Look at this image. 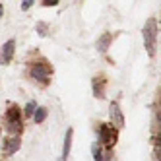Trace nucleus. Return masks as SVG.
<instances>
[{
	"mask_svg": "<svg viewBox=\"0 0 161 161\" xmlns=\"http://www.w3.org/2000/svg\"><path fill=\"white\" fill-rule=\"evenodd\" d=\"M142 37H144V47H146L147 56H149V58H153L155 51H157V37H159V24H157L155 18H149L144 24Z\"/></svg>",
	"mask_w": 161,
	"mask_h": 161,
	"instance_id": "f257e3e1",
	"label": "nucleus"
},
{
	"mask_svg": "<svg viewBox=\"0 0 161 161\" xmlns=\"http://www.w3.org/2000/svg\"><path fill=\"white\" fill-rule=\"evenodd\" d=\"M6 124H8V132L12 136H19V132L24 130V124H21V113L18 107H12L6 111Z\"/></svg>",
	"mask_w": 161,
	"mask_h": 161,
	"instance_id": "f03ea898",
	"label": "nucleus"
},
{
	"mask_svg": "<svg viewBox=\"0 0 161 161\" xmlns=\"http://www.w3.org/2000/svg\"><path fill=\"white\" fill-rule=\"evenodd\" d=\"M31 78L35 82H41V84H47L49 78H51V68L45 64V62H35L31 66Z\"/></svg>",
	"mask_w": 161,
	"mask_h": 161,
	"instance_id": "7ed1b4c3",
	"label": "nucleus"
},
{
	"mask_svg": "<svg viewBox=\"0 0 161 161\" xmlns=\"http://www.w3.org/2000/svg\"><path fill=\"white\" fill-rule=\"evenodd\" d=\"M99 140L107 146H113L117 142V130L114 126H109V124H101L99 126Z\"/></svg>",
	"mask_w": 161,
	"mask_h": 161,
	"instance_id": "20e7f679",
	"label": "nucleus"
},
{
	"mask_svg": "<svg viewBox=\"0 0 161 161\" xmlns=\"http://www.w3.org/2000/svg\"><path fill=\"white\" fill-rule=\"evenodd\" d=\"M21 146V140H19V136H8L6 140H4V146H2V152L4 155H14L18 149Z\"/></svg>",
	"mask_w": 161,
	"mask_h": 161,
	"instance_id": "39448f33",
	"label": "nucleus"
},
{
	"mask_svg": "<svg viewBox=\"0 0 161 161\" xmlns=\"http://www.w3.org/2000/svg\"><path fill=\"white\" fill-rule=\"evenodd\" d=\"M109 114H111V122H113V126H117V128H122V126H124V117H122V113H120L119 103H111Z\"/></svg>",
	"mask_w": 161,
	"mask_h": 161,
	"instance_id": "423d86ee",
	"label": "nucleus"
},
{
	"mask_svg": "<svg viewBox=\"0 0 161 161\" xmlns=\"http://www.w3.org/2000/svg\"><path fill=\"white\" fill-rule=\"evenodd\" d=\"M14 53H16V41L14 39H8L4 45H2V62H12L14 58Z\"/></svg>",
	"mask_w": 161,
	"mask_h": 161,
	"instance_id": "0eeeda50",
	"label": "nucleus"
},
{
	"mask_svg": "<svg viewBox=\"0 0 161 161\" xmlns=\"http://www.w3.org/2000/svg\"><path fill=\"white\" fill-rule=\"evenodd\" d=\"M72 138H74V130L68 128L64 134V146H62V161H68V155H70V149H72Z\"/></svg>",
	"mask_w": 161,
	"mask_h": 161,
	"instance_id": "6e6552de",
	"label": "nucleus"
},
{
	"mask_svg": "<svg viewBox=\"0 0 161 161\" xmlns=\"http://www.w3.org/2000/svg\"><path fill=\"white\" fill-rule=\"evenodd\" d=\"M111 39H113L111 33H105V35H101V37L97 39V51L105 53V51H107V47H109V43H111Z\"/></svg>",
	"mask_w": 161,
	"mask_h": 161,
	"instance_id": "1a4fd4ad",
	"label": "nucleus"
},
{
	"mask_svg": "<svg viewBox=\"0 0 161 161\" xmlns=\"http://www.w3.org/2000/svg\"><path fill=\"white\" fill-rule=\"evenodd\" d=\"M91 153H93V161H105V153H103L99 142H95L93 146H91Z\"/></svg>",
	"mask_w": 161,
	"mask_h": 161,
	"instance_id": "9d476101",
	"label": "nucleus"
},
{
	"mask_svg": "<svg viewBox=\"0 0 161 161\" xmlns=\"http://www.w3.org/2000/svg\"><path fill=\"white\" fill-rule=\"evenodd\" d=\"M45 119H47V109L45 107H37V111L33 113V120H35L37 124L45 122Z\"/></svg>",
	"mask_w": 161,
	"mask_h": 161,
	"instance_id": "9b49d317",
	"label": "nucleus"
},
{
	"mask_svg": "<svg viewBox=\"0 0 161 161\" xmlns=\"http://www.w3.org/2000/svg\"><path fill=\"white\" fill-rule=\"evenodd\" d=\"M35 111H37V103L35 101H29L27 105L24 107V114H25V117H33V113H35Z\"/></svg>",
	"mask_w": 161,
	"mask_h": 161,
	"instance_id": "f8f14e48",
	"label": "nucleus"
},
{
	"mask_svg": "<svg viewBox=\"0 0 161 161\" xmlns=\"http://www.w3.org/2000/svg\"><path fill=\"white\" fill-rule=\"evenodd\" d=\"M35 29L39 31V35H41V37H45V35H47V24H45V21H39Z\"/></svg>",
	"mask_w": 161,
	"mask_h": 161,
	"instance_id": "ddd939ff",
	"label": "nucleus"
},
{
	"mask_svg": "<svg viewBox=\"0 0 161 161\" xmlns=\"http://www.w3.org/2000/svg\"><path fill=\"white\" fill-rule=\"evenodd\" d=\"M33 4H35V0H21V10H24V12H27Z\"/></svg>",
	"mask_w": 161,
	"mask_h": 161,
	"instance_id": "4468645a",
	"label": "nucleus"
},
{
	"mask_svg": "<svg viewBox=\"0 0 161 161\" xmlns=\"http://www.w3.org/2000/svg\"><path fill=\"white\" fill-rule=\"evenodd\" d=\"M43 6H58V0H43Z\"/></svg>",
	"mask_w": 161,
	"mask_h": 161,
	"instance_id": "2eb2a0df",
	"label": "nucleus"
},
{
	"mask_svg": "<svg viewBox=\"0 0 161 161\" xmlns=\"http://www.w3.org/2000/svg\"><path fill=\"white\" fill-rule=\"evenodd\" d=\"M2 14H4V8H2V4H0V18H2Z\"/></svg>",
	"mask_w": 161,
	"mask_h": 161,
	"instance_id": "dca6fc26",
	"label": "nucleus"
},
{
	"mask_svg": "<svg viewBox=\"0 0 161 161\" xmlns=\"http://www.w3.org/2000/svg\"><path fill=\"white\" fill-rule=\"evenodd\" d=\"M159 33H161V21H159Z\"/></svg>",
	"mask_w": 161,
	"mask_h": 161,
	"instance_id": "f3484780",
	"label": "nucleus"
},
{
	"mask_svg": "<svg viewBox=\"0 0 161 161\" xmlns=\"http://www.w3.org/2000/svg\"><path fill=\"white\" fill-rule=\"evenodd\" d=\"M159 103H161V95H159Z\"/></svg>",
	"mask_w": 161,
	"mask_h": 161,
	"instance_id": "a211bd4d",
	"label": "nucleus"
},
{
	"mask_svg": "<svg viewBox=\"0 0 161 161\" xmlns=\"http://www.w3.org/2000/svg\"><path fill=\"white\" fill-rule=\"evenodd\" d=\"M60 161H62V159H60Z\"/></svg>",
	"mask_w": 161,
	"mask_h": 161,
	"instance_id": "6ab92c4d",
	"label": "nucleus"
}]
</instances>
